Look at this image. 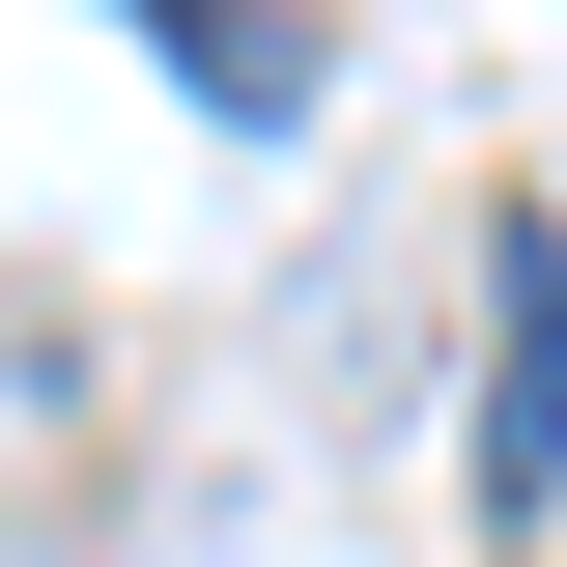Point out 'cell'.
<instances>
[{
  "label": "cell",
  "mask_w": 567,
  "mask_h": 567,
  "mask_svg": "<svg viewBox=\"0 0 567 567\" xmlns=\"http://www.w3.org/2000/svg\"><path fill=\"white\" fill-rule=\"evenodd\" d=\"M114 29H171V85H199L227 142H284V114H312V29H284V0H114Z\"/></svg>",
  "instance_id": "obj_2"
},
{
  "label": "cell",
  "mask_w": 567,
  "mask_h": 567,
  "mask_svg": "<svg viewBox=\"0 0 567 567\" xmlns=\"http://www.w3.org/2000/svg\"><path fill=\"white\" fill-rule=\"evenodd\" d=\"M483 511H567V227L483 256Z\"/></svg>",
  "instance_id": "obj_1"
}]
</instances>
